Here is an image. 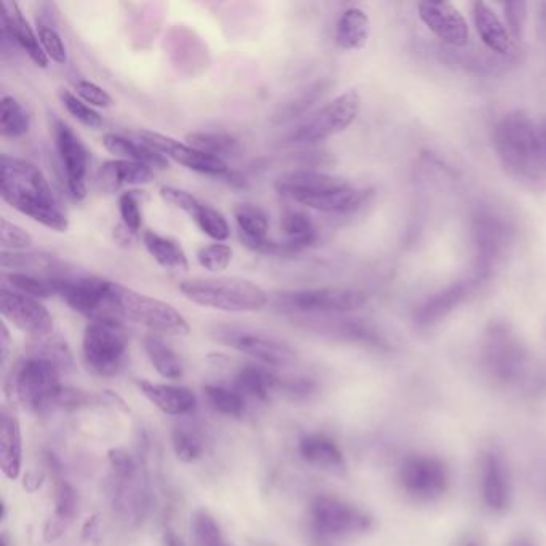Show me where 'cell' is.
I'll return each instance as SVG.
<instances>
[{"mask_svg":"<svg viewBox=\"0 0 546 546\" xmlns=\"http://www.w3.org/2000/svg\"><path fill=\"white\" fill-rule=\"evenodd\" d=\"M494 148L508 177L534 193L546 191L545 146L529 114H505L495 125Z\"/></svg>","mask_w":546,"mask_h":546,"instance_id":"cell-1","label":"cell"},{"mask_svg":"<svg viewBox=\"0 0 546 546\" xmlns=\"http://www.w3.org/2000/svg\"><path fill=\"white\" fill-rule=\"evenodd\" d=\"M0 194L10 207L45 228L58 233H65L69 228L68 217L61 210L44 173L25 159L2 156Z\"/></svg>","mask_w":546,"mask_h":546,"instance_id":"cell-2","label":"cell"},{"mask_svg":"<svg viewBox=\"0 0 546 546\" xmlns=\"http://www.w3.org/2000/svg\"><path fill=\"white\" fill-rule=\"evenodd\" d=\"M180 290L189 302L226 313H255L269 303L263 287L234 276L188 279L181 282Z\"/></svg>","mask_w":546,"mask_h":546,"instance_id":"cell-3","label":"cell"},{"mask_svg":"<svg viewBox=\"0 0 546 546\" xmlns=\"http://www.w3.org/2000/svg\"><path fill=\"white\" fill-rule=\"evenodd\" d=\"M109 316L137 322L156 334L188 335L189 324L185 316L159 298L138 294L129 287L113 282L109 295Z\"/></svg>","mask_w":546,"mask_h":546,"instance_id":"cell-4","label":"cell"},{"mask_svg":"<svg viewBox=\"0 0 546 546\" xmlns=\"http://www.w3.org/2000/svg\"><path fill=\"white\" fill-rule=\"evenodd\" d=\"M63 388L60 367L41 356H31L20 362L7 382L10 398L31 412L57 406Z\"/></svg>","mask_w":546,"mask_h":546,"instance_id":"cell-5","label":"cell"},{"mask_svg":"<svg viewBox=\"0 0 546 546\" xmlns=\"http://www.w3.org/2000/svg\"><path fill=\"white\" fill-rule=\"evenodd\" d=\"M129 350V335L116 318L92 319L82 338V358L90 374L109 378L119 374Z\"/></svg>","mask_w":546,"mask_h":546,"instance_id":"cell-6","label":"cell"},{"mask_svg":"<svg viewBox=\"0 0 546 546\" xmlns=\"http://www.w3.org/2000/svg\"><path fill=\"white\" fill-rule=\"evenodd\" d=\"M361 109V97L358 92H348L338 95L334 100L322 106L318 113L308 117L302 125L290 132L289 143L297 145H313L327 138L335 137L345 132L358 117Z\"/></svg>","mask_w":546,"mask_h":546,"instance_id":"cell-7","label":"cell"},{"mask_svg":"<svg viewBox=\"0 0 546 546\" xmlns=\"http://www.w3.org/2000/svg\"><path fill=\"white\" fill-rule=\"evenodd\" d=\"M366 295L358 290L340 287L303 289L282 292L276 297L279 310L303 314H342L361 310L366 305Z\"/></svg>","mask_w":546,"mask_h":546,"instance_id":"cell-8","label":"cell"},{"mask_svg":"<svg viewBox=\"0 0 546 546\" xmlns=\"http://www.w3.org/2000/svg\"><path fill=\"white\" fill-rule=\"evenodd\" d=\"M71 310L84 314L87 318H111L109 316V295L113 282L95 276H68V274H50L47 276Z\"/></svg>","mask_w":546,"mask_h":546,"instance_id":"cell-9","label":"cell"},{"mask_svg":"<svg viewBox=\"0 0 546 546\" xmlns=\"http://www.w3.org/2000/svg\"><path fill=\"white\" fill-rule=\"evenodd\" d=\"M482 359L497 380L511 382L526 366V350L506 324L490 326L482 345Z\"/></svg>","mask_w":546,"mask_h":546,"instance_id":"cell-10","label":"cell"},{"mask_svg":"<svg viewBox=\"0 0 546 546\" xmlns=\"http://www.w3.org/2000/svg\"><path fill=\"white\" fill-rule=\"evenodd\" d=\"M310 513L314 529L329 537H350L370 529V519L366 514L329 495L314 498Z\"/></svg>","mask_w":546,"mask_h":546,"instance_id":"cell-11","label":"cell"},{"mask_svg":"<svg viewBox=\"0 0 546 546\" xmlns=\"http://www.w3.org/2000/svg\"><path fill=\"white\" fill-rule=\"evenodd\" d=\"M138 137H140L141 143L151 146L159 153L164 154L165 157H170L172 161L183 165L186 169L204 173V175H210V177L229 178V175L233 173L229 172L228 165L220 157L202 153L199 149L191 148L188 143H181V141L162 135V133L140 130Z\"/></svg>","mask_w":546,"mask_h":546,"instance_id":"cell-12","label":"cell"},{"mask_svg":"<svg viewBox=\"0 0 546 546\" xmlns=\"http://www.w3.org/2000/svg\"><path fill=\"white\" fill-rule=\"evenodd\" d=\"M53 138H55L58 156L66 172L69 194L76 201H82L87 196L85 177L89 170L90 151L81 137L65 122H55Z\"/></svg>","mask_w":546,"mask_h":546,"instance_id":"cell-13","label":"cell"},{"mask_svg":"<svg viewBox=\"0 0 546 546\" xmlns=\"http://www.w3.org/2000/svg\"><path fill=\"white\" fill-rule=\"evenodd\" d=\"M0 311L7 321L33 338L49 337L53 332V318L37 298L2 287Z\"/></svg>","mask_w":546,"mask_h":546,"instance_id":"cell-14","label":"cell"},{"mask_svg":"<svg viewBox=\"0 0 546 546\" xmlns=\"http://www.w3.org/2000/svg\"><path fill=\"white\" fill-rule=\"evenodd\" d=\"M217 338L221 343L247 354L265 366L284 367L297 361L294 348L276 338L229 329L220 330Z\"/></svg>","mask_w":546,"mask_h":546,"instance_id":"cell-15","label":"cell"},{"mask_svg":"<svg viewBox=\"0 0 546 546\" xmlns=\"http://www.w3.org/2000/svg\"><path fill=\"white\" fill-rule=\"evenodd\" d=\"M418 13L426 28L444 44L455 49L468 44L470 28L454 5L449 2H422L418 5Z\"/></svg>","mask_w":546,"mask_h":546,"instance_id":"cell-16","label":"cell"},{"mask_svg":"<svg viewBox=\"0 0 546 546\" xmlns=\"http://www.w3.org/2000/svg\"><path fill=\"white\" fill-rule=\"evenodd\" d=\"M401 476L404 489L420 500L441 497L449 482L444 465L431 457L412 458L402 468Z\"/></svg>","mask_w":546,"mask_h":546,"instance_id":"cell-17","label":"cell"},{"mask_svg":"<svg viewBox=\"0 0 546 546\" xmlns=\"http://www.w3.org/2000/svg\"><path fill=\"white\" fill-rule=\"evenodd\" d=\"M474 242L478 249V273L479 281L486 279L492 271V266L502 257L508 242V228L500 218L492 213L481 212L474 218Z\"/></svg>","mask_w":546,"mask_h":546,"instance_id":"cell-18","label":"cell"},{"mask_svg":"<svg viewBox=\"0 0 546 546\" xmlns=\"http://www.w3.org/2000/svg\"><path fill=\"white\" fill-rule=\"evenodd\" d=\"M350 185L351 183L343 180V178L311 169L292 170V172L284 173L276 181L278 193L290 197L292 201L298 202V204L308 199V197L332 193V191H338V189Z\"/></svg>","mask_w":546,"mask_h":546,"instance_id":"cell-19","label":"cell"},{"mask_svg":"<svg viewBox=\"0 0 546 546\" xmlns=\"http://www.w3.org/2000/svg\"><path fill=\"white\" fill-rule=\"evenodd\" d=\"M2 5V13H0V25H2V47H7V44L17 45L23 52H26L31 60L36 63L39 68H47L49 66V58L45 55L42 49L39 36L34 33L33 28L29 26L28 20L21 12L20 5L13 4Z\"/></svg>","mask_w":546,"mask_h":546,"instance_id":"cell-20","label":"cell"},{"mask_svg":"<svg viewBox=\"0 0 546 546\" xmlns=\"http://www.w3.org/2000/svg\"><path fill=\"white\" fill-rule=\"evenodd\" d=\"M479 279L474 276L468 281L455 282L447 289L441 290L438 294L428 298L417 313H415V324L420 329H430L436 326L442 319L447 318L457 306L468 300L474 287L478 286Z\"/></svg>","mask_w":546,"mask_h":546,"instance_id":"cell-21","label":"cell"},{"mask_svg":"<svg viewBox=\"0 0 546 546\" xmlns=\"http://www.w3.org/2000/svg\"><path fill=\"white\" fill-rule=\"evenodd\" d=\"M234 218L245 247L253 252L276 253V242L268 239V215L260 207L252 204L239 205L234 209Z\"/></svg>","mask_w":546,"mask_h":546,"instance_id":"cell-22","label":"cell"},{"mask_svg":"<svg viewBox=\"0 0 546 546\" xmlns=\"http://www.w3.org/2000/svg\"><path fill=\"white\" fill-rule=\"evenodd\" d=\"M482 500L492 511H503L510 505V478L505 463L497 455H486L482 463Z\"/></svg>","mask_w":546,"mask_h":546,"instance_id":"cell-23","label":"cell"},{"mask_svg":"<svg viewBox=\"0 0 546 546\" xmlns=\"http://www.w3.org/2000/svg\"><path fill=\"white\" fill-rule=\"evenodd\" d=\"M141 393L148 401L164 414L172 417L188 415L196 409V394L183 386L156 385V383L138 382Z\"/></svg>","mask_w":546,"mask_h":546,"instance_id":"cell-24","label":"cell"},{"mask_svg":"<svg viewBox=\"0 0 546 546\" xmlns=\"http://www.w3.org/2000/svg\"><path fill=\"white\" fill-rule=\"evenodd\" d=\"M474 25L479 37L490 52L508 55L513 50V37L494 9L486 2H474Z\"/></svg>","mask_w":546,"mask_h":546,"instance_id":"cell-25","label":"cell"},{"mask_svg":"<svg viewBox=\"0 0 546 546\" xmlns=\"http://www.w3.org/2000/svg\"><path fill=\"white\" fill-rule=\"evenodd\" d=\"M281 228L286 241L278 242V255L302 252L318 241V231L313 220L300 210H286L282 215Z\"/></svg>","mask_w":546,"mask_h":546,"instance_id":"cell-26","label":"cell"},{"mask_svg":"<svg viewBox=\"0 0 546 546\" xmlns=\"http://www.w3.org/2000/svg\"><path fill=\"white\" fill-rule=\"evenodd\" d=\"M23 462V447H21V431L17 418L2 410L0 417V468L2 473L12 481H17L21 474Z\"/></svg>","mask_w":546,"mask_h":546,"instance_id":"cell-27","label":"cell"},{"mask_svg":"<svg viewBox=\"0 0 546 546\" xmlns=\"http://www.w3.org/2000/svg\"><path fill=\"white\" fill-rule=\"evenodd\" d=\"M153 180V169L138 162L116 159L105 162L100 169V183L108 193L124 185H148Z\"/></svg>","mask_w":546,"mask_h":546,"instance_id":"cell-28","label":"cell"},{"mask_svg":"<svg viewBox=\"0 0 546 546\" xmlns=\"http://www.w3.org/2000/svg\"><path fill=\"white\" fill-rule=\"evenodd\" d=\"M103 146L106 151L122 161L138 162V164L148 165L151 169H167L169 167V159L164 154L145 143H137V141L129 140L122 135H116V133H106L103 137Z\"/></svg>","mask_w":546,"mask_h":546,"instance_id":"cell-29","label":"cell"},{"mask_svg":"<svg viewBox=\"0 0 546 546\" xmlns=\"http://www.w3.org/2000/svg\"><path fill=\"white\" fill-rule=\"evenodd\" d=\"M370 36V20L364 10L353 7L343 12L338 20L335 41L343 50H361Z\"/></svg>","mask_w":546,"mask_h":546,"instance_id":"cell-30","label":"cell"},{"mask_svg":"<svg viewBox=\"0 0 546 546\" xmlns=\"http://www.w3.org/2000/svg\"><path fill=\"white\" fill-rule=\"evenodd\" d=\"M300 454L306 462L324 470H343L345 458L337 444L324 434H310L300 441Z\"/></svg>","mask_w":546,"mask_h":546,"instance_id":"cell-31","label":"cell"},{"mask_svg":"<svg viewBox=\"0 0 546 546\" xmlns=\"http://www.w3.org/2000/svg\"><path fill=\"white\" fill-rule=\"evenodd\" d=\"M143 244L146 250L154 260L162 266V268L170 269V271H186L189 268L188 257L177 241H173L170 237L162 236V234L146 229L143 233Z\"/></svg>","mask_w":546,"mask_h":546,"instance_id":"cell-32","label":"cell"},{"mask_svg":"<svg viewBox=\"0 0 546 546\" xmlns=\"http://www.w3.org/2000/svg\"><path fill=\"white\" fill-rule=\"evenodd\" d=\"M318 330L343 340L366 343V345L378 346L385 343L382 334L361 319H322L318 322Z\"/></svg>","mask_w":546,"mask_h":546,"instance_id":"cell-33","label":"cell"},{"mask_svg":"<svg viewBox=\"0 0 546 546\" xmlns=\"http://www.w3.org/2000/svg\"><path fill=\"white\" fill-rule=\"evenodd\" d=\"M143 346L157 374L169 380H180L183 377L181 359L164 340L156 335H146Z\"/></svg>","mask_w":546,"mask_h":546,"instance_id":"cell-34","label":"cell"},{"mask_svg":"<svg viewBox=\"0 0 546 546\" xmlns=\"http://www.w3.org/2000/svg\"><path fill=\"white\" fill-rule=\"evenodd\" d=\"M276 386H279L278 377H274L263 367L245 366L237 372L236 390L242 396H250L265 402Z\"/></svg>","mask_w":546,"mask_h":546,"instance_id":"cell-35","label":"cell"},{"mask_svg":"<svg viewBox=\"0 0 546 546\" xmlns=\"http://www.w3.org/2000/svg\"><path fill=\"white\" fill-rule=\"evenodd\" d=\"M330 82L318 81L314 84L308 85L306 89L298 93L297 97L287 101L286 105L276 111L273 116V122L276 124H286V122L294 121L297 117L305 114L308 109L313 108L322 97L324 93L329 90Z\"/></svg>","mask_w":546,"mask_h":546,"instance_id":"cell-36","label":"cell"},{"mask_svg":"<svg viewBox=\"0 0 546 546\" xmlns=\"http://www.w3.org/2000/svg\"><path fill=\"white\" fill-rule=\"evenodd\" d=\"M186 143L202 153L220 157L234 156L239 151V141L223 132H191L186 135Z\"/></svg>","mask_w":546,"mask_h":546,"instance_id":"cell-37","label":"cell"},{"mask_svg":"<svg viewBox=\"0 0 546 546\" xmlns=\"http://www.w3.org/2000/svg\"><path fill=\"white\" fill-rule=\"evenodd\" d=\"M31 129L28 111L15 97L2 98L0 103V132L7 138L25 137Z\"/></svg>","mask_w":546,"mask_h":546,"instance_id":"cell-38","label":"cell"},{"mask_svg":"<svg viewBox=\"0 0 546 546\" xmlns=\"http://www.w3.org/2000/svg\"><path fill=\"white\" fill-rule=\"evenodd\" d=\"M205 399L213 410L226 417H241L245 410L244 396L237 390H228L223 386H205Z\"/></svg>","mask_w":546,"mask_h":546,"instance_id":"cell-39","label":"cell"},{"mask_svg":"<svg viewBox=\"0 0 546 546\" xmlns=\"http://www.w3.org/2000/svg\"><path fill=\"white\" fill-rule=\"evenodd\" d=\"M5 281H9L10 286L20 294L29 295L37 300L57 295L55 286L49 278H37L34 274L28 273H10L5 274Z\"/></svg>","mask_w":546,"mask_h":546,"instance_id":"cell-40","label":"cell"},{"mask_svg":"<svg viewBox=\"0 0 546 546\" xmlns=\"http://www.w3.org/2000/svg\"><path fill=\"white\" fill-rule=\"evenodd\" d=\"M194 545L196 546H225L223 534L217 521L207 511L194 514L191 521Z\"/></svg>","mask_w":546,"mask_h":546,"instance_id":"cell-41","label":"cell"},{"mask_svg":"<svg viewBox=\"0 0 546 546\" xmlns=\"http://www.w3.org/2000/svg\"><path fill=\"white\" fill-rule=\"evenodd\" d=\"M172 442L175 455L183 463L196 462L204 455L202 439L189 428H177L173 431Z\"/></svg>","mask_w":546,"mask_h":546,"instance_id":"cell-42","label":"cell"},{"mask_svg":"<svg viewBox=\"0 0 546 546\" xmlns=\"http://www.w3.org/2000/svg\"><path fill=\"white\" fill-rule=\"evenodd\" d=\"M202 233L217 242H225L231 234L228 220L223 213L213 209L210 205H202L201 212L194 218Z\"/></svg>","mask_w":546,"mask_h":546,"instance_id":"cell-43","label":"cell"},{"mask_svg":"<svg viewBox=\"0 0 546 546\" xmlns=\"http://www.w3.org/2000/svg\"><path fill=\"white\" fill-rule=\"evenodd\" d=\"M60 98L66 111L85 127L100 129L101 125H103L100 114L92 106L82 101L81 98H77L74 93L69 92V90H61Z\"/></svg>","mask_w":546,"mask_h":546,"instance_id":"cell-44","label":"cell"},{"mask_svg":"<svg viewBox=\"0 0 546 546\" xmlns=\"http://www.w3.org/2000/svg\"><path fill=\"white\" fill-rule=\"evenodd\" d=\"M76 511V490L68 482L58 479L57 486H55V514L52 519L68 527L69 521L76 516Z\"/></svg>","mask_w":546,"mask_h":546,"instance_id":"cell-45","label":"cell"},{"mask_svg":"<svg viewBox=\"0 0 546 546\" xmlns=\"http://www.w3.org/2000/svg\"><path fill=\"white\" fill-rule=\"evenodd\" d=\"M233 260V249L228 244L217 242V244L205 245L197 252V261L202 268L209 269L212 273H218L228 268Z\"/></svg>","mask_w":546,"mask_h":546,"instance_id":"cell-46","label":"cell"},{"mask_svg":"<svg viewBox=\"0 0 546 546\" xmlns=\"http://www.w3.org/2000/svg\"><path fill=\"white\" fill-rule=\"evenodd\" d=\"M37 36H39L47 58L55 61L58 65H65L68 60V52H66L65 42L61 39L57 29L52 26L37 25Z\"/></svg>","mask_w":546,"mask_h":546,"instance_id":"cell-47","label":"cell"},{"mask_svg":"<svg viewBox=\"0 0 546 546\" xmlns=\"http://www.w3.org/2000/svg\"><path fill=\"white\" fill-rule=\"evenodd\" d=\"M159 194H161L164 202L172 205L175 209L181 210V212H185L193 220L199 215L202 205H204L193 194L183 191V189L173 188V186H162Z\"/></svg>","mask_w":546,"mask_h":546,"instance_id":"cell-48","label":"cell"},{"mask_svg":"<svg viewBox=\"0 0 546 546\" xmlns=\"http://www.w3.org/2000/svg\"><path fill=\"white\" fill-rule=\"evenodd\" d=\"M119 213H121L122 225L133 233L140 231L143 225V213L140 209V194L138 191H127L119 197Z\"/></svg>","mask_w":546,"mask_h":546,"instance_id":"cell-49","label":"cell"},{"mask_svg":"<svg viewBox=\"0 0 546 546\" xmlns=\"http://www.w3.org/2000/svg\"><path fill=\"white\" fill-rule=\"evenodd\" d=\"M33 236L7 218L0 220V244L4 250H25L33 245Z\"/></svg>","mask_w":546,"mask_h":546,"instance_id":"cell-50","label":"cell"},{"mask_svg":"<svg viewBox=\"0 0 546 546\" xmlns=\"http://www.w3.org/2000/svg\"><path fill=\"white\" fill-rule=\"evenodd\" d=\"M527 7L529 5L526 2H510V4L503 5L506 26H508L511 37L516 41H522L524 31H526Z\"/></svg>","mask_w":546,"mask_h":546,"instance_id":"cell-51","label":"cell"},{"mask_svg":"<svg viewBox=\"0 0 546 546\" xmlns=\"http://www.w3.org/2000/svg\"><path fill=\"white\" fill-rule=\"evenodd\" d=\"M76 90L81 100L90 103L92 106L109 108V106L113 105L111 95L105 89H101L100 85L95 84V82L79 81L76 84Z\"/></svg>","mask_w":546,"mask_h":546,"instance_id":"cell-52","label":"cell"},{"mask_svg":"<svg viewBox=\"0 0 546 546\" xmlns=\"http://www.w3.org/2000/svg\"><path fill=\"white\" fill-rule=\"evenodd\" d=\"M92 396L85 391L74 390V388H63L58 398L57 406L66 407V409H77V407L89 406L92 402Z\"/></svg>","mask_w":546,"mask_h":546,"instance_id":"cell-53","label":"cell"},{"mask_svg":"<svg viewBox=\"0 0 546 546\" xmlns=\"http://www.w3.org/2000/svg\"><path fill=\"white\" fill-rule=\"evenodd\" d=\"M98 526H100L98 516H92V518L87 519L84 529H82V537H84L85 542H97L98 532H100Z\"/></svg>","mask_w":546,"mask_h":546,"instance_id":"cell-54","label":"cell"},{"mask_svg":"<svg viewBox=\"0 0 546 546\" xmlns=\"http://www.w3.org/2000/svg\"><path fill=\"white\" fill-rule=\"evenodd\" d=\"M164 540L167 546H183L180 537L172 529L165 530Z\"/></svg>","mask_w":546,"mask_h":546,"instance_id":"cell-55","label":"cell"},{"mask_svg":"<svg viewBox=\"0 0 546 546\" xmlns=\"http://www.w3.org/2000/svg\"><path fill=\"white\" fill-rule=\"evenodd\" d=\"M7 354H9V330L2 326V361L7 359Z\"/></svg>","mask_w":546,"mask_h":546,"instance_id":"cell-56","label":"cell"},{"mask_svg":"<svg viewBox=\"0 0 546 546\" xmlns=\"http://www.w3.org/2000/svg\"><path fill=\"white\" fill-rule=\"evenodd\" d=\"M538 132H540V137H542L543 146H545L546 151V116L542 117V121H540V127H538Z\"/></svg>","mask_w":546,"mask_h":546,"instance_id":"cell-57","label":"cell"},{"mask_svg":"<svg viewBox=\"0 0 546 546\" xmlns=\"http://www.w3.org/2000/svg\"><path fill=\"white\" fill-rule=\"evenodd\" d=\"M511 546H535L529 537H519Z\"/></svg>","mask_w":546,"mask_h":546,"instance_id":"cell-58","label":"cell"},{"mask_svg":"<svg viewBox=\"0 0 546 546\" xmlns=\"http://www.w3.org/2000/svg\"><path fill=\"white\" fill-rule=\"evenodd\" d=\"M466 546H478V545H476V543H468V545Z\"/></svg>","mask_w":546,"mask_h":546,"instance_id":"cell-59","label":"cell"}]
</instances>
